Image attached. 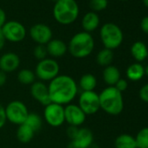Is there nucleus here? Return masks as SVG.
<instances>
[{"instance_id": "obj_40", "label": "nucleus", "mask_w": 148, "mask_h": 148, "mask_svg": "<svg viewBox=\"0 0 148 148\" xmlns=\"http://www.w3.org/2000/svg\"><path fill=\"white\" fill-rule=\"evenodd\" d=\"M120 1H127V0H120Z\"/></svg>"}, {"instance_id": "obj_29", "label": "nucleus", "mask_w": 148, "mask_h": 148, "mask_svg": "<svg viewBox=\"0 0 148 148\" xmlns=\"http://www.w3.org/2000/svg\"><path fill=\"white\" fill-rule=\"evenodd\" d=\"M33 55H34L35 58H37L38 61L46 58V57L48 55L46 46L43 45H38L33 49Z\"/></svg>"}, {"instance_id": "obj_22", "label": "nucleus", "mask_w": 148, "mask_h": 148, "mask_svg": "<svg viewBox=\"0 0 148 148\" xmlns=\"http://www.w3.org/2000/svg\"><path fill=\"white\" fill-rule=\"evenodd\" d=\"M36 132L26 124H22L18 125L17 130V138L19 142L23 144L29 143L34 137V134Z\"/></svg>"}, {"instance_id": "obj_8", "label": "nucleus", "mask_w": 148, "mask_h": 148, "mask_svg": "<svg viewBox=\"0 0 148 148\" xmlns=\"http://www.w3.org/2000/svg\"><path fill=\"white\" fill-rule=\"evenodd\" d=\"M44 118L49 125L52 127L61 126L65 122L64 106L51 102L45 106Z\"/></svg>"}, {"instance_id": "obj_10", "label": "nucleus", "mask_w": 148, "mask_h": 148, "mask_svg": "<svg viewBox=\"0 0 148 148\" xmlns=\"http://www.w3.org/2000/svg\"><path fill=\"white\" fill-rule=\"evenodd\" d=\"M2 32L6 40L12 43H18L25 39L26 36V29L21 23L18 21H8L1 28Z\"/></svg>"}, {"instance_id": "obj_38", "label": "nucleus", "mask_w": 148, "mask_h": 148, "mask_svg": "<svg viewBox=\"0 0 148 148\" xmlns=\"http://www.w3.org/2000/svg\"><path fill=\"white\" fill-rule=\"evenodd\" d=\"M145 75H147L148 76V65H146L145 67Z\"/></svg>"}, {"instance_id": "obj_36", "label": "nucleus", "mask_w": 148, "mask_h": 148, "mask_svg": "<svg viewBox=\"0 0 148 148\" xmlns=\"http://www.w3.org/2000/svg\"><path fill=\"white\" fill-rule=\"evenodd\" d=\"M6 22V15H5V11L0 8V29L3 27V25L5 24Z\"/></svg>"}, {"instance_id": "obj_14", "label": "nucleus", "mask_w": 148, "mask_h": 148, "mask_svg": "<svg viewBox=\"0 0 148 148\" xmlns=\"http://www.w3.org/2000/svg\"><path fill=\"white\" fill-rule=\"evenodd\" d=\"M31 94L36 101L44 106L51 103L48 86L42 81H35L31 86Z\"/></svg>"}, {"instance_id": "obj_33", "label": "nucleus", "mask_w": 148, "mask_h": 148, "mask_svg": "<svg viewBox=\"0 0 148 148\" xmlns=\"http://www.w3.org/2000/svg\"><path fill=\"white\" fill-rule=\"evenodd\" d=\"M79 128V127L71 126V125H70V126L67 128V130H66V133H67V136H68V138H70V140H71V139H72L74 137H75V135H76V133H77V132H78Z\"/></svg>"}, {"instance_id": "obj_19", "label": "nucleus", "mask_w": 148, "mask_h": 148, "mask_svg": "<svg viewBox=\"0 0 148 148\" xmlns=\"http://www.w3.org/2000/svg\"><path fill=\"white\" fill-rule=\"evenodd\" d=\"M131 54L137 62H142L148 57V49L143 42L137 41L131 47Z\"/></svg>"}, {"instance_id": "obj_27", "label": "nucleus", "mask_w": 148, "mask_h": 148, "mask_svg": "<svg viewBox=\"0 0 148 148\" xmlns=\"http://www.w3.org/2000/svg\"><path fill=\"white\" fill-rule=\"evenodd\" d=\"M137 148H148V127L141 129L135 138Z\"/></svg>"}, {"instance_id": "obj_26", "label": "nucleus", "mask_w": 148, "mask_h": 148, "mask_svg": "<svg viewBox=\"0 0 148 148\" xmlns=\"http://www.w3.org/2000/svg\"><path fill=\"white\" fill-rule=\"evenodd\" d=\"M25 124L29 125L35 132H37L42 128L43 120H42V118L38 113L29 112Z\"/></svg>"}, {"instance_id": "obj_25", "label": "nucleus", "mask_w": 148, "mask_h": 148, "mask_svg": "<svg viewBox=\"0 0 148 148\" xmlns=\"http://www.w3.org/2000/svg\"><path fill=\"white\" fill-rule=\"evenodd\" d=\"M17 78L20 84L25 86H28V85L32 86L35 82L36 75L34 71H32L30 69H22L18 71Z\"/></svg>"}, {"instance_id": "obj_5", "label": "nucleus", "mask_w": 148, "mask_h": 148, "mask_svg": "<svg viewBox=\"0 0 148 148\" xmlns=\"http://www.w3.org/2000/svg\"><path fill=\"white\" fill-rule=\"evenodd\" d=\"M100 38L105 48L114 50L120 46L124 35L122 30L114 23H106L100 29Z\"/></svg>"}, {"instance_id": "obj_15", "label": "nucleus", "mask_w": 148, "mask_h": 148, "mask_svg": "<svg viewBox=\"0 0 148 148\" xmlns=\"http://www.w3.org/2000/svg\"><path fill=\"white\" fill-rule=\"evenodd\" d=\"M20 65V58L14 52H6L0 57V71L5 73L15 71Z\"/></svg>"}, {"instance_id": "obj_6", "label": "nucleus", "mask_w": 148, "mask_h": 148, "mask_svg": "<svg viewBox=\"0 0 148 148\" xmlns=\"http://www.w3.org/2000/svg\"><path fill=\"white\" fill-rule=\"evenodd\" d=\"M59 64L54 58H45L38 61L35 67V75L39 81H51L59 75Z\"/></svg>"}, {"instance_id": "obj_34", "label": "nucleus", "mask_w": 148, "mask_h": 148, "mask_svg": "<svg viewBox=\"0 0 148 148\" xmlns=\"http://www.w3.org/2000/svg\"><path fill=\"white\" fill-rule=\"evenodd\" d=\"M140 28L143 32L148 34V16L144 17L140 22Z\"/></svg>"}, {"instance_id": "obj_23", "label": "nucleus", "mask_w": 148, "mask_h": 148, "mask_svg": "<svg viewBox=\"0 0 148 148\" xmlns=\"http://www.w3.org/2000/svg\"><path fill=\"white\" fill-rule=\"evenodd\" d=\"M114 145L115 148H137L135 138L126 133L118 136L115 139Z\"/></svg>"}, {"instance_id": "obj_21", "label": "nucleus", "mask_w": 148, "mask_h": 148, "mask_svg": "<svg viewBox=\"0 0 148 148\" xmlns=\"http://www.w3.org/2000/svg\"><path fill=\"white\" fill-rule=\"evenodd\" d=\"M79 86L82 92H91L94 91L97 86V79L91 73H86L81 76L79 81Z\"/></svg>"}, {"instance_id": "obj_2", "label": "nucleus", "mask_w": 148, "mask_h": 148, "mask_svg": "<svg viewBox=\"0 0 148 148\" xmlns=\"http://www.w3.org/2000/svg\"><path fill=\"white\" fill-rule=\"evenodd\" d=\"M100 109L109 115L116 116L124 109V99L122 93L114 86H107L99 94Z\"/></svg>"}, {"instance_id": "obj_11", "label": "nucleus", "mask_w": 148, "mask_h": 148, "mask_svg": "<svg viewBox=\"0 0 148 148\" xmlns=\"http://www.w3.org/2000/svg\"><path fill=\"white\" fill-rule=\"evenodd\" d=\"M86 119V115L78 105L68 104L64 106V121L69 125L79 127L85 123Z\"/></svg>"}, {"instance_id": "obj_28", "label": "nucleus", "mask_w": 148, "mask_h": 148, "mask_svg": "<svg viewBox=\"0 0 148 148\" xmlns=\"http://www.w3.org/2000/svg\"><path fill=\"white\" fill-rule=\"evenodd\" d=\"M108 5V0H90L89 6L94 12H101L106 9Z\"/></svg>"}, {"instance_id": "obj_16", "label": "nucleus", "mask_w": 148, "mask_h": 148, "mask_svg": "<svg viewBox=\"0 0 148 148\" xmlns=\"http://www.w3.org/2000/svg\"><path fill=\"white\" fill-rule=\"evenodd\" d=\"M45 46L48 55L52 58H61L68 51L67 45L61 39H51Z\"/></svg>"}, {"instance_id": "obj_12", "label": "nucleus", "mask_w": 148, "mask_h": 148, "mask_svg": "<svg viewBox=\"0 0 148 148\" xmlns=\"http://www.w3.org/2000/svg\"><path fill=\"white\" fill-rule=\"evenodd\" d=\"M30 36L38 45H46L52 39V32L47 25L38 23L31 27Z\"/></svg>"}, {"instance_id": "obj_41", "label": "nucleus", "mask_w": 148, "mask_h": 148, "mask_svg": "<svg viewBox=\"0 0 148 148\" xmlns=\"http://www.w3.org/2000/svg\"><path fill=\"white\" fill-rule=\"evenodd\" d=\"M147 58H148V57H147Z\"/></svg>"}, {"instance_id": "obj_20", "label": "nucleus", "mask_w": 148, "mask_h": 148, "mask_svg": "<svg viewBox=\"0 0 148 148\" xmlns=\"http://www.w3.org/2000/svg\"><path fill=\"white\" fill-rule=\"evenodd\" d=\"M145 76V68L139 63H134L126 69V77L131 81H138Z\"/></svg>"}, {"instance_id": "obj_17", "label": "nucleus", "mask_w": 148, "mask_h": 148, "mask_svg": "<svg viewBox=\"0 0 148 148\" xmlns=\"http://www.w3.org/2000/svg\"><path fill=\"white\" fill-rule=\"evenodd\" d=\"M99 23H100V20H99V15L94 12H87L83 17L82 21H81V25H82V28L84 29V32L90 33L95 31L99 27Z\"/></svg>"}, {"instance_id": "obj_24", "label": "nucleus", "mask_w": 148, "mask_h": 148, "mask_svg": "<svg viewBox=\"0 0 148 148\" xmlns=\"http://www.w3.org/2000/svg\"><path fill=\"white\" fill-rule=\"evenodd\" d=\"M112 60H113V52L112 50L106 48H104L101 51H99L96 57V61L98 64L104 67L111 65Z\"/></svg>"}, {"instance_id": "obj_31", "label": "nucleus", "mask_w": 148, "mask_h": 148, "mask_svg": "<svg viewBox=\"0 0 148 148\" xmlns=\"http://www.w3.org/2000/svg\"><path fill=\"white\" fill-rule=\"evenodd\" d=\"M114 87H115L118 91H119V92L122 93L123 92H125V91L127 89V87H128V83H127V81H126L125 79H120L115 84Z\"/></svg>"}, {"instance_id": "obj_4", "label": "nucleus", "mask_w": 148, "mask_h": 148, "mask_svg": "<svg viewBox=\"0 0 148 148\" xmlns=\"http://www.w3.org/2000/svg\"><path fill=\"white\" fill-rule=\"evenodd\" d=\"M79 14V7L75 0H57L53 7L55 20L64 25L72 24Z\"/></svg>"}, {"instance_id": "obj_3", "label": "nucleus", "mask_w": 148, "mask_h": 148, "mask_svg": "<svg viewBox=\"0 0 148 148\" xmlns=\"http://www.w3.org/2000/svg\"><path fill=\"white\" fill-rule=\"evenodd\" d=\"M94 39L92 36L86 32H80L74 35L68 45V51L75 58H87L94 49Z\"/></svg>"}, {"instance_id": "obj_1", "label": "nucleus", "mask_w": 148, "mask_h": 148, "mask_svg": "<svg viewBox=\"0 0 148 148\" xmlns=\"http://www.w3.org/2000/svg\"><path fill=\"white\" fill-rule=\"evenodd\" d=\"M78 85L73 78L69 75H58L48 86L50 99L51 103L66 106L76 98Z\"/></svg>"}, {"instance_id": "obj_7", "label": "nucleus", "mask_w": 148, "mask_h": 148, "mask_svg": "<svg viewBox=\"0 0 148 148\" xmlns=\"http://www.w3.org/2000/svg\"><path fill=\"white\" fill-rule=\"evenodd\" d=\"M5 110L6 119L18 125L24 124L29 114L27 106L25 103L19 100H13L10 102L6 107H5Z\"/></svg>"}, {"instance_id": "obj_32", "label": "nucleus", "mask_w": 148, "mask_h": 148, "mask_svg": "<svg viewBox=\"0 0 148 148\" xmlns=\"http://www.w3.org/2000/svg\"><path fill=\"white\" fill-rule=\"evenodd\" d=\"M6 121H7V119H6V116H5V107L0 104V129L4 127Z\"/></svg>"}, {"instance_id": "obj_30", "label": "nucleus", "mask_w": 148, "mask_h": 148, "mask_svg": "<svg viewBox=\"0 0 148 148\" xmlns=\"http://www.w3.org/2000/svg\"><path fill=\"white\" fill-rule=\"evenodd\" d=\"M139 98L142 101L148 103V84L143 86L139 90Z\"/></svg>"}, {"instance_id": "obj_13", "label": "nucleus", "mask_w": 148, "mask_h": 148, "mask_svg": "<svg viewBox=\"0 0 148 148\" xmlns=\"http://www.w3.org/2000/svg\"><path fill=\"white\" fill-rule=\"evenodd\" d=\"M93 143V133L86 127L79 128L75 137L71 139L69 148H90Z\"/></svg>"}, {"instance_id": "obj_37", "label": "nucleus", "mask_w": 148, "mask_h": 148, "mask_svg": "<svg viewBox=\"0 0 148 148\" xmlns=\"http://www.w3.org/2000/svg\"><path fill=\"white\" fill-rule=\"evenodd\" d=\"M5 41H6V39H5V36L2 32V30L0 29V51L4 48V46L5 45Z\"/></svg>"}, {"instance_id": "obj_9", "label": "nucleus", "mask_w": 148, "mask_h": 148, "mask_svg": "<svg viewBox=\"0 0 148 148\" xmlns=\"http://www.w3.org/2000/svg\"><path fill=\"white\" fill-rule=\"evenodd\" d=\"M86 115H93L100 109L99 97L94 91L82 92L79 98V105Z\"/></svg>"}, {"instance_id": "obj_18", "label": "nucleus", "mask_w": 148, "mask_h": 148, "mask_svg": "<svg viewBox=\"0 0 148 148\" xmlns=\"http://www.w3.org/2000/svg\"><path fill=\"white\" fill-rule=\"evenodd\" d=\"M103 79L108 86H114L120 79V71L114 65H108L103 71Z\"/></svg>"}, {"instance_id": "obj_35", "label": "nucleus", "mask_w": 148, "mask_h": 148, "mask_svg": "<svg viewBox=\"0 0 148 148\" xmlns=\"http://www.w3.org/2000/svg\"><path fill=\"white\" fill-rule=\"evenodd\" d=\"M7 82V73L0 71V87L4 86Z\"/></svg>"}, {"instance_id": "obj_39", "label": "nucleus", "mask_w": 148, "mask_h": 148, "mask_svg": "<svg viewBox=\"0 0 148 148\" xmlns=\"http://www.w3.org/2000/svg\"><path fill=\"white\" fill-rule=\"evenodd\" d=\"M143 3H144L145 6L148 8V0H143Z\"/></svg>"}]
</instances>
